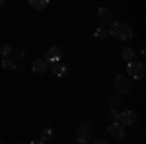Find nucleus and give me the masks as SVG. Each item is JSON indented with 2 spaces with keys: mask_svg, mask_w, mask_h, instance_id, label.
<instances>
[{
  "mask_svg": "<svg viewBox=\"0 0 146 144\" xmlns=\"http://www.w3.org/2000/svg\"><path fill=\"white\" fill-rule=\"evenodd\" d=\"M23 58H25V49H23V47H14L12 60H14V62H22Z\"/></svg>",
  "mask_w": 146,
  "mask_h": 144,
  "instance_id": "9d476101",
  "label": "nucleus"
},
{
  "mask_svg": "<svg viewBox=\"0 0 146 144\" xmlns=\"http://www.w3.org/2000/svg\"><path fill=\"white\" fill-rule=\"evenodd\" d=\"M113 88H115V94L123 98L125 94H131V88H133V82L125 74H117L115 80H113Z\"/></svg>",
  "mask_w": 146,
  "mask_h": 144,
  "instance_id": "7ed1b4c3",
  "label": "nucleus"
},
{
  "mask_svg": "<svg viewBox=\"0 0 146 144\" xmlns=\"http://www.w3.org/2000/svg\"><path fill=\"white\" fill-rule=\"evenodd\" d=\"M98 18H100V22L103 23V27H105V25H111V23L115 22V16H113V12L109 10V8H100V10H98Z\"/></svg>",
  "mask_w": 146,
  "mask_h": 144,
  "instance_id": "6e6552de",
  "label": "nucleus"
},
{
  "mask_svg": "<svg viewBox=\"0 0 146 144\" xmlns=\"http://www.w3.org/2000/svg\"><path fill=\"white\" fill-rule=\"evenodd\" d=\"M16 144H23V142H22V140H18V142H16Z\"/></svg>",
  "mask_w": 146,
  "mask_h": 144,
  "instance_id": "4be33fe9",
  "label": "nucleus"
},
{
  "mask_svg": "<svg viewBox=\"0 0 146 144\" xmlns=\"http://www.w3.org/2000/svg\"><path fill=\"white\" fill-rule=\"evenodd\" d=\"M107 33L113 35V37H117L119 41H129V39L135 37L133 27H131L129 23H125V22H113L111 25H109V29H107Z\"/></svg>",
  "mask_w": 146,
  "mask_h": 144,
  "instance_id": "f257e3e1",
  "label": "nucleus"
},
{
  "mask_svg": "<svg viewBox=\"0 0 146 144\" xmlns=\"http://www.w3.org/2000/svg\"><path fill=\"white\" fill-rule=\"evenodd\" d=\"M121 56H123L127 62H131V60H135V51L131 47H125L123 51H121Z\"/></svg>",
  "mask_w": 146,
  "mask_h": 144,
  "instance_id": "9b49d317",
  "label": "nucleus"
},
{
  "mask_svg": "<svg viewBox=\"0 0 146 144\" xmlns=\"http://www.w3.org/2000/svg\"><path fill=\"white\" fill-rule=\"evenodd\" d=\"M107 134L111 136L113 140H123L125 138V127L119 121H113L109 127H107Z\"/></svg>",
  "mask_w": 146,
  "mask_h": 144,
  "instance_id": "423d86ee",
  "label": "nucleus"
},
{
  "mask_svg": "<svg viewBox=\"0 0 146 144\" xmlns=\"http://www.w3.org/2000/svg\"><path fill=\"white\" fill-rule=\"evenodd\" d=\"M60 56H62V51H60V47H56V45H53V47H49L45 53V58L49 64H56V62H60Z\"/></svg>",
  "mask_w": 146,
  "mask_h": 144,
  "instance_id": "0eeeda50",
  "label": "nucleus"
},
{
  "mask_svg": "<svg viewBox=\"0 0 146 144\" xmlns=\"http://www.w3.org/2000/svg\"><path fill=\"white\" fill-rule=\"evenodd\" d=\"M107 27H103V25H101V27H98V29H96V37H98V39H101V37H107Z\"/></svg>",
  "mask_w": 146,
  "mask_h": 144,
  "instance_id": "f3484780",
  "label": "nucleus"
},
{
  "mask_svg": "<svg viewBox=\"0 0 146 144\" xmlns=\"http://www.w3.org/2000/svg\"><path fill=\"white\" fill-rule=\"evenodd\" d=\"M2 68H6V70H16V62H14L12 58H2Z\"/></svg>",
  "mask_w": 146,
  "mask_h": 144,
  "instance_id": "2eb2a0df",
  "label": "nucleus"
},
{
  "mask_svg": "<svg viewBox=\"0 0 146 144\" xmlns=\"http://www.w3.org/2000/svg\"><path fill=\"white\" fill-rule=\"evenodd\" d=\"M138 113H136L135 109H127V111H123V113H119V123L123 125L125 129L127 127H131V125H136L138 123Z\"/></svg>",
  "mask_w": 146,
  "mask_h": 144,
  "instance_id": "39448f33",
  "label": "nucleus"
},
{
  "mask_svg": "<svg viewBox=\"0 0 146 144\" xmlns=\"http://www.w3.org/2000/svg\"><path fill=\"white\" fill-rule=\"evenodd\" d=\"M29 144H45V142H43L41 138H37V140H31V142H29Z\"/></svg>",
  "mask_w": 146,
  "mask_h": 144,
  "instance_id": "aec40b11",
  "label": "nucleus"
},
{
  "mask_svg": "<svg viewBox=\"0 0 146 144\" xmlns=\"http://www.w3.org/2000/svg\"><path fill=\"white\" fill-rule=\"evenodd\" d=\"M0 53H2V58H12V53H14V47H10V45H2Z\"/></svg>",
  "mask_w": 146,
  "mask_h": 144,
  "instance_id": "4468645a",
  "label": "nucleus"
},
{
  "mask_svg": "<svg viewBox=\"0 0 146 144\" xmlns=\"http://www.w3.org/2000/svg\"><path fill=\"white\" fill-rule=\"evenodd\" d=\"M76 140L80 144H88L94 140V123L90 121H82L76 129Z\"/></svg>",
  "mask_w": 146,
  "mask_h": 144,
  "instance_id": "f03ea898",
  "label": "nucleus"
},
{
  "mask_svg": "<svg viewBox=\"0 0 146 144\" xmlns=\"http://www.w3.org/2000/svg\"><path fill=\"white\" fill-rule=\"evenodd\" d=\"M0 144H4V140H0Z\"/></svg>",
  "mask_w": 146,
  "mask_h": 144,
  "instance_id": "5701e85b",
  "label": "nucleus"
},
{
  "mask_svg": "<svg viewBox=\"0 0 146 144\" xmlns=\"http://www.w3.org/2000/svg\"><path fill=\"white\" fill-rule=\"evenodd\" d=\"M29 4H31V8H35V10H45L47 6H49V0H31Z\"/></svg>",
  "mask_w": 146,
  "mask_h": 144,
  "instance_id": "f8f14e48",
  "label": "nucleus"
},
{
  "mask_svg": "<svg viewBox=\"0 0 146 144\" xmlns=\"http://www.w3.org/2000/svg\"><path fill=\"white\" fill-rule=\"evenodd\" d=\"M109 103H111V107H119V105H121V96L113 94L111 98H109Z\"/></svg>",
  "mask_w": 146,
  "mask_h": 144,
  "instance_id": "dca6fc26",
  "label": "nucleus"
},
{
  "mask_svg": "<svg viewBox=\"0 0 146 144\" xmlns=\"http://www.w3.org/2000/svg\"><path fill=\"white\" fill-rule=\"evenodd\" d=\"M146 74V70H144V64L142 62H138V60H131L129 64H127V78L129 80H142Z\"/></svg>",
  "mask_w": 146,
  "mask_h": 144,
  "instance_id": "20e7f679",
  "label": "nucleus"
},
{
  "mask_svg": "<svg viewBox=\"0 0 146 144\" xmlns=\"http://www.w3.org/2000/svg\"><path fill=\"white\" fill-rule=\"evenodd\" d=\"M31 68H33V72H35V74H45L47 70L51 68V64L47 62L45 58H37V60H33Z\"/></svg>",
  "mask_w": 146,
  "mask_h": 144,
  "instance_id": "1a4fd4ad",
  "label": "nucleus"
},
{
  "mask_svg": "<svg viewBox=\"0 0 146 144\" xmlns=\"http://www.w3.org/2000/svg\"><path fill=\"white\" fill-rule=\"evenodd\" d=\"M92 144H109V140H105V138H98V140H92Z\"/></svg>",
  "mask_w": 146,
  "mask_h": 144,
  "instance_id": "6ab92c4d",
  "label": "nucleus"
},
{
  "mask_svg": "<svg viewBox=\"0 0 146 144\" xmlns=\"http://www.w3.org/2000/svg\"><path fill=\"white\" fill-rule=\"evenodd\" d=\"M109 115H111V119H113V121H119V107H111Z\"/></svg>",
  "mask_w": 146,
  "mask_h": 144,
  "instance_id": "a211bd4d",
  "label": "nucleus"
},
{
  "mask_svg": "<svg viewBox=\"0 0 146 144\" xmlns=\"http://www.w3.org/2000/svg\"><path fill=\"white\" fill-rule=\"evenodd\" d=\"M2 6H4V0H0V8H2Z\"/></svg>",
  "mask_w": 146,
  "mask_h": 144,
  "instance_id": "412c9836",
  "label": "nucleus"
},
{
  "mask_svg": "<svg viewBox=\"0 0 146 144\" xmlns=\"http://www.w3.org/2000/svg\"><path fill=\"white\" fill-rule=\"evenodd\" d=\"M53 72H55V76H64L66 74V66L56 62V64H53Z\"/></svg>",
  "mask_w": 146,
  "mask_h": 144,
  "instance_id": "ddd939ff",
  "label": "nucleus"
}]
</instances>
